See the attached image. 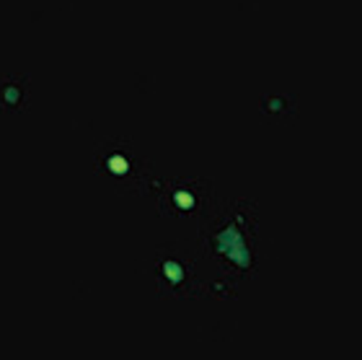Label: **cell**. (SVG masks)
Wrapping results in <instances>:
<instances>
[{"instance_id": "1", "label": "cell", "mask_w": 362, "mask_h": 360, "mask_svg": "<svg viewBox=\"0 0 362 360\" xmlns=\"http://www.w3.org/2000/svg\"><path fill=\"white\" fill-rule=\"evenodd\" d=\"M218 249L220 252H226L233 262H238L241 267H246L249 264V252H246V247H243L241 241V233L235 231V225H230L228 231H223L218 236Z\"/></svg>"}]
</instances>
